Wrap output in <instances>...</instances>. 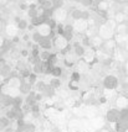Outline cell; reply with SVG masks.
I'll use <instances>...</instances> for the list:
<instances>
[{
    "mask_svg": "<svg viewBox=\"0 0 128 132\" xmlns=\"http://www.w3.org/2000/svg\"><path fill=\"white\" fill-rule=\"evenodd\" d=\"M103 84L107 89H113V88H116L117 84H118V80H117L116 77H113V75H108V77H106L105 80H103Z\"/></svg>",
    "mask_w": 128,
    "mask_h": 132,
    "instance_id": "obj_1",
    "label": "cell"
},
{
    "mask_svg": "<svg viewBox=\"0 0 128 132\" xmlns=\"http://www.w3.org/2000/svg\"><path fill=\"white\" fill-rule=\"evenodd\" d=\"M39 43V46L42 47L44 50H50L51 47H52V43H51V41L49 37H41V40L37 42Z\"/></svg>",
    "mask_w": 128,
    "mask_h": 132,
    "instance_id": "obj_2",
    "label": "cell"
},
{
    "mask_svg": "<svg viewBox=\"0 0 128 132\" xmlns=\"http://www.w3.org/2000/svg\"><path fill=\"white\" fill-rule=\"evenodd\" d=\"M10 73H11V69H10V67H9L8 64L4 63L0 65V74H1V77L8 78V77L10 75Z\"/></svg>",
    "mask_w": 128,
    "mask_h": 132,
    "instance_id": "obj_3",
    "label": "cell"
},
{
    "mask_svg": "<svg viewBox=\"0 0 128 132\" xmlns=\"http://www.w3.org/2000/svg\"><path fill=\"white\" fill-rule=\"evenodd\" d=\"M118 116H119V112L117 110H111L107 112V120L111 121V122H114V121H117Z\"/></svg>",
    "mask_w": 128,
    "mask_h": 132,
    "instance_id": "obj_4",
    "label": "cell"
},
{
    "mask_svg": "<svg viewBox=\"0 0 128 132\" xmlns=\"http://www.w3.org/2000/svg\"><path fill=\"white\" fill-rule=\"evenodd\" d=\"M10 125V120L8 117H1L0 119V130H5V127Z\"/></svg>",
    "mask_w": 128,
    "mask_h": 132,
    "instance_id": "obj_5",
    "label": "cell"
},
{
    "mask_svg": "<svg viewBox=\"0 0 128 132\" xmlns=\"http://www.w3.org/2000/svg\"><path fill=\"white\" fill-rule=\"evenodd\" d=\"M50 52L47 51V50H45L44 52H41V53H39V56H40V59H41V62H46L47 59L50 58Z\"/></svg>",
    "mask_w": 128,
    "mask_h": 132,
    "instance_id": "obj_6",
    "label": "cell"
},
{
    "mask_svg": "<svg viewBox=\"0 0 128 132\" xmlns=\"http://www.w3.org/2000/svg\"><path fill=\"white\" fill-rule=\"evenodd\" d=\"M20 90H21V93H30V89H31V84H29V83H20Z\"/></svg>",
    "mask_w": 128,
    "mask_h": 132,
    "instance_id": "obj_7",
    "label": "cell"
},
{
    "mask_svg": "<svg viewBox=\"0 0 128 132\" xmlns=\"http://www.w3.org/2000/svg\"><path fill=\"white\" fill-rule=\"evenodd\" d=\"M23 130L24 132H35V126L34 125H31V123H25V125H23Z\"/></svg>",
    "mask_w": 128,
    "mask_h": 132,
    "instance_id": "obj_8",
    "label": "cell"
},
{
    "mask_svg": "<svg viewBox=\"0 0 128 132\" xmlns=\"http://www.w3.org/2000/svg\"><path fill=\"white\" fill-rule=\"evenodd\" d=\"M51 74L57 78V77H60V75L62 74V69L60 68V67H52V69H51Z\"/></svg>",
    "mask_w": 128,
    "mask_h": 132,
    "instance_id": "obj_9",
    "label": "cell"
},
{
    "mask_svg": "<svg viewBox=\"0 0 128 132\" xmlns=\"http://www.w3.org/2000/svg\"><path fill=\"white\" fill-rule=\"evenodd\" d=\"M51 4H52V7L53 9H60L62 4H64V0H50Z\"/></svg>",
    "mask_w": 128,
    "mask_h": 132,
    "instance_id": "obj_10",
    "label": "cell"
},
{
    "mask_svg": "<svg viewBox=\"0 0 128 132\" xmlns=\"http://www.w3.org/2000/svg\"><path fill=\"white\" fill-rule=\"evenodd\" d=\"M75 53L77 56H82L85 53V48L81 46V45H76L75 46Z\"/></svg>",
    "mask_w": 128,
    "mask_h": 132,
    "instance_id": "obj_11",
    "label": "cell"
},
{
    "mask_svg": "<svg viewBox=\"0 0 128 132\" xmlns=\"http://www.w3.org/2000/svg\"><path fill=\"white\" fill-rule=\"evenodd\" d=\"M50 83H51V84H50L51 88H58V86H60V80H58L57 78H52Z\"/></svg>",
    "mask_w": 128,
    "mask_h": 132,
    "instance_id": "obj_12",
    "label": "cell"
},
{
    "mask_svg": "<svg viewBox=\"0 0 128 132\" xmlns=\"http://www.w3.org/2000/svg\"><path fill=\"white\" fill-rule=\"evenodd\" d=\"M18 26H19V29L20 30H24V29H26V27H28V22H26L25 20H20Z\"/></svg>",
    "mask_w": 128,
    "mask_h": 132,
    "instance_id": "obj_13",
    "label": "cell"
},
{
    "mask_svg": "<svg viewBox=\"0 0 128 132\" xmlns=\"http://www.w3.org/2000/svg\"><path fill=\"white\" fill-rule=\"evenodd\" d=\"M107 7H108L107 3H103V1H101V3L98 4V9L101 10V11H105V10H107Z\"/></svg>",
    "mask_w": 128,
    "mask_h": 132,
    "instance_id": "obj_14",
    "label": "cell"
},
{
    "mask_svg": "<svg viewBox=\"0 0 128 132\" xmlns=\"http://www.w3.org/2000/svg\"><path fill=\"white\" fill-rule=\"evenodd\" d=\"M36 81V74L35 73H30L29 75V84H34Z\"/></svg>",
    "mask_w": 128,
    "mask_h": 132,
    "instance_id": "obj_15",
    "label": "cell"
},
{
    "mask_svg": "<svg viewBox=\"0 0 128 132\" xmlns=\"http://www.w3.org/2000/svg\"><path fill=\"white\" fill-rule=\"evenodd\" d=\"M80 3L83 6H91L93 4V0H80Z\"/></svg>",
    "mask_w": 128,
    "mask_h": 132,
    "instance_id": "obj_16",
    "label": "cell"
},
{
    "mask_svg": "<svg viewBox=\"0 0 128 132\" xmlns=\"http://www.w3.org/2000/svg\"><path fill=\"white\" fill-rule=\"evenodd\" d=\"M72 16L75 17V19H81L82 17V11H80V10H75V11L72 12Z\"/></svg>",
    "mask_w": 128,
    "mask_h": 132,
    "instance_id": "obj_17",
    "label": "cell"
},
{
    "mask_svg": "<svg viewBox=\"0 0 128 132\" xmlns=\"http://www.w3.org/2000/svg\"><path fill=\"white\" fill-rule=\"evenodd\" d=\"M41 37H42V36H41V35L39 34V32H36V34L32 35V38H34V41H35L36 43H37V42H39V41L41 40Z\"/></svg>",
    "mask_w": 128,
    "mask_h": 132,
    "instance_id": "obj_18",
    "label": "cell"
},
{
    "mask_svg": "<svg viewBox=\"0 0 128 132\" xmlns=\"http://www.w3.org/2000/svg\"><path fill=\"white\" fill-rule=\"evenodd\" d=\"M39 53H40V52L37 50V47L36 46L32 47V56H34V57H39Z\"/></svg>",
    "mask_w": 128,
    "mask_h": 132,
    "instance_id": "obj_19",
    "label": "cell"
},
{
    "mask_svg": "<svg viewBox=\"0 0 128 132\" xmlns=\"http://www.w3.org/2000/svg\"><path fill=\"white\" fill-rule=\"evenodd\" d=\"M72 79H73V80H78V79H80V75H78V73H72Z\"/></svg>",
    "mask_w": 128,
    "mask_h": 132,
    "instance_id": "obj_20",
    "label": "cell"
},
{
    "mask_svg": "<svg viewBox=\"0 0 128 132\" xmlns=\"http://www.w3.org/2000/svg\"><path fill=\"white\" fill-rule=\"evenodd\" d=\"M32 112H39V106L37 105H32Z\"/></svg>",
    "mask_w": 128,
    "mask_h": 132,
    "instance_id": "obj_21",
    "label": "cell"
},
{
    "mask_svg": "<svg viewBox=\"0 0 128 132\" xmlns=\"http://www.w3.org/2000/svg\"><path fill=\"white\" fill-rule=\"evenodd\" d=\"M21 54L26 57V56H28V51H26V50H23V51H21Z\"/></svg>",
    "mask_w": 128,
    "mask_h": 132,
    "instance_id": "obj_22",
    "label": "cell"
},
{
    "mask_svg": "<svg viewBox=\"0 0 128 132\" xmlns=\"http://www.w3.org/2000/svg\"><path fill=\"white\" fill-rule=\"evenodd\" d=\"M44 1H46V0H37V3H39L40 5H41V4H42V3H44Z\"/></svg>",
    "mask_w": 128,
    "mask_h": 132,
    "instance_id": "obj_23",
    "label": "cell"
}]
</instances>
